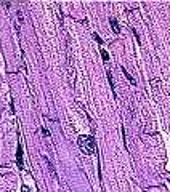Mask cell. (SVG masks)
<instances>
[{
  "label": "cell",
  "instance_id": "6da1fadb",
  "mask_svg": "<svg viewBox=\"0 0 170 192\" xmlns=\"http://www.w3.org/2000/svg\"><path fill=\"white\" fill-rule=\"evenodd\" d=\"M77 144H79L80 151L84 152L85 155H92V154H95V151H96V143H95L93 136H88V135L79 136V138H77Z\"/></svg>",
  "mask_w": 170,
  "mask_h": 192
},
{
  "label": "cell",
  "instance_id": "7a4b0ae2",
  "mask_svg": "<svg viewBox=\"0 0 170 192\" xmlns=\"http://www.w3.org/2000/svg\"><path fill=\"white\" fill-rule=\"evenodd\" d=\"M16 163L19 168L24 167V163H23V147H21V144H18V147H16Z\"/></svg>",
  "mask_w": 170,
  "mask_h": 192
},
{
  "label": "cell",
  "instance_id": "3957f363",
  "mask_svg": "<svg viewBox=\"0 0 170 192\" xmlns=\"http://www.w3.org/2000/svg\"><path fill=\"white\" fill-rule=\"evenodd\" d=\"M109 23H111V26H112V31H114V32H116V34H119V32H120V27H119L117 21L114 19V18H111V19H109Z\"/></svg>",
  "mask_w": 170,
  "mask_h": 192
},
{
  "label": "cell",
  "instance_id": "277c9868",
  "mask_svg": "<svg viewBox=\"0 0 170 192\" xmlns=\"http://www.w3.org/2000/svg\"><path fill=\"white\" fill-rule=\"evenodd\" d=\"M122 72H124V75H125V77L129 78V82L132 83V85H137V82H135V78L132 77V75H130L129 72H127V69H124V67H122Z\"/></svg>",
  "mask_w": 170,
  "mask_h": 192
},
{
  "label": "cell",
  "instance_id": "5b68a950",
  "mask_svg": "<svg viewBox=\"0 0 170 192\" xmlns=\"http://www.w3.org/2000/svg\"><path fill=\"white\" fill-rule=\"evenodd\" d=\"M101 56H103V61H108L109 59V54H108L106 50H101Z\"/></svg>",
  "mask_w": 170,
  "mask_h": 192
},
{
  "label": "cell",
  "instance_id": "8992f818",
  "mask_svg": "<svg viewBox=\"0 0 170 192\" xmlns=\"http://www.w3.org/2000/svg\"><path fill=\"white\" fill-rule=\"evenodd\" d=\"M93 37H95V40H96L98 43H103V40L100 39V37H98V34H93Z\"/></svg>",
  "mask_w": 170,
  "mask_h": 192
},
{
  "label": "cell",
  "instance_id": "52a82bcc",
  "mask_svg": "<svg viewBox=\"0 0 170 192\" xmlns=\"http://www.w3.org/2000/svg\"><path fill=\"white\" fill-rule=\"evenodd\" d=\"M27 191H29V189L26 187V186H23V192H27Z\"/></svg>",
  "mask_w": 170,
  "mask_h": 192
}]
</instances>
